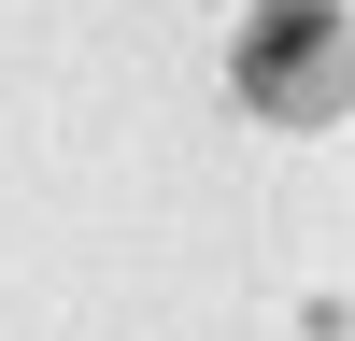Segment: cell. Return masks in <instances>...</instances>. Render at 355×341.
Masks as SVG:
<instances>
[{"label":"cell","instance_id":"cell-1","mask_svg":"<svg viewBox=\"0 0 355 341\" xmlns=\"http://www.w3.org/2000/svg\"><path fill=\"white\" fill-rule=\"evenodd\" d=\"M227 85L270 128H341L355 114V15L341 0H256L242 43H227Z\"/></svg>","mask_w":355,"mask_h":341}]
</instances>
